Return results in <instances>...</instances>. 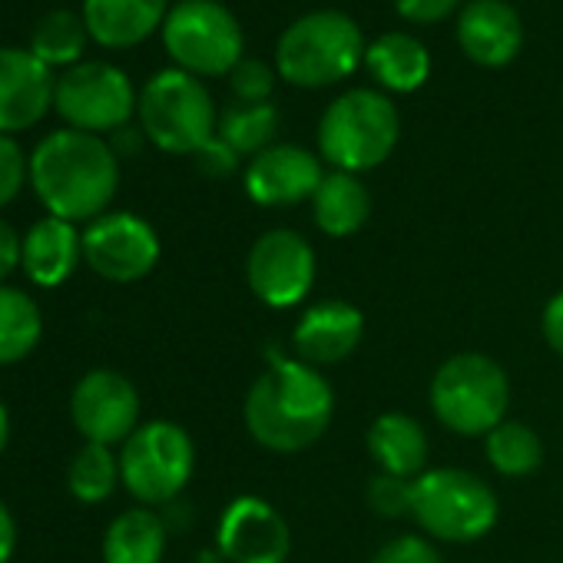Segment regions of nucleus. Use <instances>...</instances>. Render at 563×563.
Instances as JSON below:
<instances>
[{
	"label": "nucleus",
	"instance_id": "obj_18",
	"mask_svg": "<svg viewBox=\"0 0 563 563\" xmlns=\"http://www.w3.org/2000/svg\"><path fill=\"white\" fill-rule=\"evenodd\" d=\"M457 44L477 67H507L523 47V24L507 0H471L457 14Z\"/></svg>",
	"mask_w": 563,
	"mask_h": 563
},
{
	"label": "nucleus",
	"instance_id": "obj_4",
	"mask_svg": "<svg viewBox=\"0 0 563 563\" xmlns=\"http://www.w3.org/2000/svg\"><path fill=\"white\" fill-rule=\"evenodd\" d=\"M362 27L345 11H312L286 27L275 44V74L302 90L349 80L365 64Z\"/></svg>",
	"mask_w": 563,
	"mask_h": 563
},
{
	"label": "nucleus",
	"instance_id": "obj_13",
	"mask_svg": "<svg viewBox=\"0 0 563 563\" xmlns=\"http://www.w3.org/2000/svg\"><path fill=\"white\" fill-rule=\"evenodd\" d=\"M70 418L90 444L113 448L140 428V391L113 368L87 372L74 388Z\"/></svg>",
	"mask_w": 563,
	"mask_h": 563
},
{
	"label": "nucleus",
	"instance_id": "obj_10",
	"mask_svg": "<svg viewBox=\"0 0 563 563\" xmlns=\"http://www.w3.org/2000/svg\"><path fill=\"white\" fill-rule=\"evenodd\" d=\"M140 93L133 90L130 77L100 60H84L67 67L57 77L54 107L80 133H120L136 113Z\"/></svg>",
	"mask_w": 563,
	"mask_h": 563
},
{
	"label": "nucleus",
	"instance_id": "obj_6",
	"mask_svg": "<svg viewBox=\"0 0 563 563\" xmlns=\"http://www.w3.org/2000/svg\"><path fill=\"white\" fill-rule=\"evenodd\" d=\"M411 517L431 540L474 543L497 527L500 504L474 471L428 467L411 481Z\"/></svg>",
	"mask_w": 563,
	"mask_h": 563
},
{
	"label": "nucleus",
	"instance_id": "obj_14",
	"mask_svg": "<svg viewBox=\"0 0 563 563\" xmlns=\"http://www.w3.org/2000/svg\"><path fill=\"white\" fill-rule=\"evenodd\" d=\"M216 543L229 563H286L292 553V530L275 504L258 494H242L222 510Z\"/></svg>",
	"mask_w": 563,
	"mask_h": 563
},
{
	"label": "nucleus",
	"instance_id": "obj_29",
	"mask_svg": "<svg viewBox=\"0 0 563 563\" xmlns=\"http://www.w3.org/2000/svg\"><path fill=\"white\" fill-rule=\"evenodd\" d=\"M120 481H123L120 477V457L107 444H90V441L74 454L70 471H67V484L74 490V497L84 504L107 500Z\"/></svg>",
	"mask_w": 563,
	"mask_h": 563
},
{
	"label": "nucleus",
	"instance_id": "obj_17",
	"mask_svg": "<svg viewBox=\"0 0 563 563\" xmlns=\"http://www.w3.org/2000/svg\"><path fill=\"white\" fill-rule=\"evenodd\" d=\"M362 339H365V316L358 306L342 299L316 302L312 309L302 312V319L292 329L296 358L312 368L342 365L358 352Z\"/></svg>",
	"mask_w": 563,
	"mask_h": 563
},
{
	"label": "nucleus",
	"instance_id": "obj_8",
	"mask_svg": "<svg viewBox=\"0 0 563 563\" xmlns=\"http://www.w3.org/2000/svg\"><path fill=\"white\" fill-rule=\"evenodd\" d=\"M173 64L192 77H229L242 60V27L219 0H179L163 21Z\"/></svg>",
	"mask_w": 563,
	"mask_h": 563
},
{
	"label": "nucleus",
	"instance_id": "obj_11",
	"mask_svg": "<svg viewBox=\"0 0 563 563\" xmlns=\"http://www.w3.org/2000/svg\"><path fill=\"white\" fill-rule=\"evenodd\" d=\"M319 258L306 235L296 229H268L262 232L245 255L249 292L275 312L296 309L316 289Z\"/></svg>",
	"mask_w": 563,
	"mask_h": 563
},
{
	"label": "nucleus",
	"instance_id": "obj_25",
	"mask_svg": "<svg viewBox=\"0 0 563 563\" xmlns=\"http://www.w3.org/2000/svg\"><path fill=\"white\" fill-rule=\"evenodd\" d=\"M484 454L500 477H530L543 464V441L530 424L507 418L484 438Z\"/></svg>",
	"mask_w": 563,
	"mask_h": 563
},
{
	"label": "nucleus",
	"instance_id": "obj_37",
	"mask_svg": "<svg viewBox=\"0 0 563 563\" xmlns=\"http://www.w3.org/2000/svg\"><path fill=\"white\" fill-rule=\"evenodd\" d=\"M21 242L24 239H18V232L0 219V282L21 265Z\"/></svg>",
	"mask_w": 563,
	"mask_h": 563
},
{
	"label": "nucleus",
	"instance_id": "obj_33",
	"mask_svg": "<svg viewBox=\"0 0 563 563\" xmlns=\"http://www.w3.org/2000/svg\"><path fill=\"white\" fill-rule=\"evenodd\" d=\"M24 179H31V159L11 136H0V209L18 199Z\"/></svg>",
	"mask_w": 563,
	"mask_h": 563
},
{
	"label": "nucleus",
	"instance_id": "obj_15",
	"mask_svg": "<svg viewBox=\"0 0 563 563\" xmlns=\"http://www.w3.org/2000/svg\"><path fill=\"white\" fill-rule=\"evenodd\" d=\"M322 179V156L296 143H275L262 150L249 159L242 173L249 199L262 209H289L299 202H312Z\"/></svg>",
	"mask_w": 563,
	"mask_h": 563
},
{
	"label": "nucleus",
	"instance_id": "obj_7",
	"mask_svg": "<svg viewBox=\"0 0 563 563\" xmlns=\"http://www.w3.org/2000/svg\"><path fill=\"white\" fill-rule=\"evenodd\" d=\"M143 136L173 156H196L216 136V107L199 77L173 67L150 77L136 103Z\"/></svg>",
	"mask_w": 563,
	"mask_h": 563
},
{
	"label": "nucleus",
	"instance_id": "obj_31",
	"mask_svg": "<svg viewBox=\"0 0 563 563\" xmlns=\"http://www.w3.org/2000/svg\"><path fill=\"white\" fill-rule=\"evenodd\" d=\"M365 500L378 517H388V520L411 517V481L375 474L365 487Z\"/></svg>",
	"mask_w": 563,
	"mask_h": 563
},
{
	"label": "nucleus",
	"instance_id": "obj_22",
	"mask_svg": "<svg viewBox=\"0 0 563 563\" xmlns=\"http://www.w3.org/2000/svg\"><path fill=\"white\" fill-rule=\"evenodd\" d=\"M365 70L382 87V93H415L431 77L428 47L401 31H388L365 47Z\"/></svg>",
	"mask_w": 563,
	"mask_h": 563
},
{
	"label": "nucleus",
	"instance_id": "obj_9",
	"mask_svg": "<svg viewBox=\"0 0 563 563\" xmlns=\"http://www.w3.org/2000/svg\"><path fill=\"white\" fill-rule=\"evenodd\" d=\"M196 471V444L176 421L140 424L120 451L123 487L146 507L169 504Z\"/></svg>",
	"mask_w": 563,
	"mask_h": 563
},
{
	"label": "nucleus",
	"instance_id": "obj_27",
	"mask_svg": "<svg viewBox=\"0 0 563 563\" xmlns=\"http://www.w3.org/2000/svg\"><path fill=\"white\" fill-rule=\"evenodd\" d=\"M87 41H90V31L84 24V14H74V11L60 8V11H51L34 27V37H31L27 51L54 70V67L80 64Z\"/></svg>",
	"mask_w": 563,
	"mask_h": 563
},
{
	"label": "nucleus",
	"instance_id": "obj_16",
	"mask_svg": "<svg viewBox=\"0 0 563 563\" xmlns=\"http://www.w3.org/2000/svg\"><path fill=\"white\" fill-rule=\"evenodd\" d=\"M57 77L31 51L0 47V136L31 130L54 107Z\"/></svg>",
	"mask_w": 563,
	"mask_h": 563
},
{
	"label": "nucleus",
	"instance_id": "obj_19",
	"mask_svg": "<svg viewBox=\"0 0 563 563\" xmlns=\"http://www.w3.org/2000/svg\"><path fill=\"white\" fill-rule=\"evenodd\" d=\"M368 454L378 464V474H391L401 481H415L428 471V431L408 411H385L368 424L365 434Z\"/></svg>",
	"mask_w": 563,
	"mask_h": 563
},
{
	"label": "nucleus",
	"instance_id": "obj_39",
	"mask_svg": "<svg viewBox=\"0 0 563 563\" xmlns=\"http://www.w3.org/2000/svg\"><path fill=\"white\" fill-rule=\"evenodd\" d=\"M8 438H11V418H8V408L0 405V454L8 448Z\"/></svg>",
	"mask_w": 563,
	"mask_h": 563
},
{
	"label": "nucleus",
	"instance_id": "obj_3",
	"mask_svg": "<svg viewBox=\"0 0 563 563\" xmlns=\"http://www.w3.org/2000/svg\"><path fill=\"white\" fill-rule=\"evenodd\" d=\"M401 140V117L382 90H349L335 97L319 120V156L339 173L378 169Z\"/></svg>",
	"mask_w": 563,
	"mask_h": 563
},
{
	"label": "nucleus",
	"instance_id": "obj_24",
	"mask_svg": "<svg viewBox=\"0 0 563 563\" xmlns=\"http://www.w3.org/2000/svg\"><path fill=\"white\" fill-rule=\"evenodd\" d=\"M166 553V523L150 507L123 510L103 537L107 563H159Z\"/></svg>",
	"mask_w": 563,
	"mask_h": 563
},
{
	"label": "nucleus",
	"instance_id": "obj_5",
	"mask_svg": "<svg viewBox=\"0 0 563 563\" xmlns=\"http://www.w3.org/2000/svg\"><path fill=\"white\" fill-rule=\"evenodd\" d=\"M438 424L461 438H487L510 408V378L504 365L481 352L444 358L428 388Z\"/></svg>",
	"mask_w": 563,
	"mask_h": 563
},
{
	"label": "nucleus",
	"instance_id": "obj_35",
	"mask_svg": "<svg viewBox=\"0 0 563 563\" xmlns=\"http://www.w3.org/2000/svg\"><path fill=\"white\" fill-rule=\"evenodd\" d=\"M395 8L411 24H441L461 8V0H395Z\"/></svg>",
	"mask_w": 563,
	"mask_h": 563
},
{
	"label": "nucleus",
	"instance_id": "obj_28",
	"mask_svg": "<svg viewBox=\"0 0 563 563\" xmlns=\"http://www.w3.org/2000/svg\"><path fill=\"white\" fill-rule=\"evenodd\" d=\"M275 133H278V110L272 103H235L216 123V136L249 159L275 146Z\"/></svg>",
	"mask_w": 563,
	"mask_h": 563
},
{
	"label": "nucleus",
	"instance_id": "obj_36",
	"mask_svg": "<svg viewBox=\"0 0 563 563\" xmlns=\"http://www.w3.org/2000/svg\"><path fill=\"white\" fill-rule=\"evenodd\" d=\"M540 332H543V342L553 355L563 358V289L556 296H550V302L543 306V316H540Z\"/></svg>",
	"mask_w": 563,
	"mask_h": 563
},
{
	"label": "nucleus",
	"instance_id": "obj_38",
	"mask_svg": "<svg viewBox=\"0 0 563 563\" xmlns=\"http://www.w3.org/2000/svg\"><path fill=\"white\" fill-rule=\"evenodd\" d=\"M18 547V523L8 510V504L0 500V563H8Z\"/></svg>",
	"mask_w": 563,
	"mask_h": 563
},
{
	"label": "nucleus",
	"instance_id": "obj_12",
	"mask_svg": "<svg viewBox=\"0 0 563 563\" xmlns=\"http://www.w3.org/2000/svg\"><path fill=\"white\" fill-rule=\"evenodd\" d=\"M156 229L133 212H103L84 229V258L107 282H140L159 262Z\"/></svg>",
	"mask_w": 563,
	"mask_h": 563
},
{
	"label": "nucleus",
	"instance_id": "obj_26",
	"mask_svg": "<svg viewBox=\"0 0 563 563\" xmlns=\"http://www.w3.org/2000/svg\"><path fill=\"white\" fill-rule=\"evenodd\" d=\"M44 332L41 309L21 289L0 286V365H14L27 358Z\"/></svg>",
	"mask_w": 563,
	"mask_h": 563
},
{
	"label": "nucleus",
	"instance_id": "obj_23",
	"mask_svg": "<svg viewBox=\"0 0 563 563\" xmlns=\"http://www.w3.org/2000/svg\"><path fill=\"white\" fill-rule=\"evenodd\" d=\"M372 216V192L355 173H325L312 196V219L322 235L329 239H349L365 229Z\"/></svg>",
	"mask_w": 563,
	"mask_h": 563
},
{
	"label": "nucleus",
	"instance_id": "obj_21",
	"mask_svg": "<svg viewBox=\"0 0 563 563\" xmlns=\"http://www.w3.org/2000/svg\"><path fill=\"white\" fill-rule=\"evenodd\" d=\"M166 4L169 0H84V24L100 47L130 51L163 27Z\"/></svg>",
	"mask_w": 563,
	"mask_h": 563
},
{
	"label": "nucleus",
	"instance_id": "obj_32",
	"mask_svg": "<svg viewBox=\"0 0 563 563\" xmlns=\"http://www.w3.org/2000/svg\"><path fill=\"white\" fill-rule=\"evenodd\" d=\"M372 563H441V553L431 537L421 533H401L382 543L372 556Z\"/></svg>",
	"mask_w": 563,
	"mask_h": 563
},
{
	"label": "nucleus",
	"instance_id": "obj_20",
	"mask_svg": "<svg viewBox=\"0 0 563 563\" xmlns=\"http://www.w3.org/2000/svg\"><path fill=\"white\" fill-rule=\"evenodd\" d=\"M84 258V235L74 222L47 216L31 225V232L21 242V268L34 286L54 289L67 282Z\"/></svg>",
	"mask_w": 563,
	"mask_h": 563
},
{
	"label": "nucleus",
	"instance_id": "obj_30",
	"mask_svg": "<svg viewBox=\"0 0 563 563\" xmlns=\"http://www.w3.org/2000/svg\"><path fill=\"white\" fill-rule=\"evenodd\" d=\"M275 77H278L275 64H265V60H255V57H242L235 64V70L229 74V87H232L239 103H268Z\"/></svg>",
	"mask_w": 563,
	"mask_h": 563
},
{
	"label": "nucleus",
	"instance_id": "obj_2",
	"mask_svg": "<svg viewBox=\"0 0 563 563\" xmlns=\"http://www.w3.org/2000/svg\"><path fill=\"white\" fill-rule=\"evenodd\" d=\"M31 186L51 216L74 225L93 222L120 186L117 150L93 133L57 130L31 156Z\"/></svg>",
	"mask_w": 563,
	"mask_h": 563
},
{
	"label": "nucleus",
	"instance_id": "obj_34",
	"mask_svg": "<svg viewBox=\"0 0 563 563\" xmlns=\"http://www.w3.org/2000/svg\"><path fill=\"white\" fill-rule=\"evenodd\" d=\"M239 153L229 146V143H222L219 136H212L199 153H196V166L206 173V176H212V179H225V176H232L235 169H239Z\"/></svg>",
	"mask_w": 563,
	"mask_h": 563
},
{
	"label": "nucleus",
	"instance_id": "obj_1",
	"mask_svg": "<svg viewBox=\"0 0 563 563\" xmlns=\"http://www.w3.org/2000/svg\"><path fill=\"white\" fill-rule=\"evenodd\" d=\"M335 418V391L322 368L296 355H272L242 401L249 438L272 454H299L325 438Z\"/></svg>",
	"mask_w": 563,
	"mask_h": 563
}]
</instances>
